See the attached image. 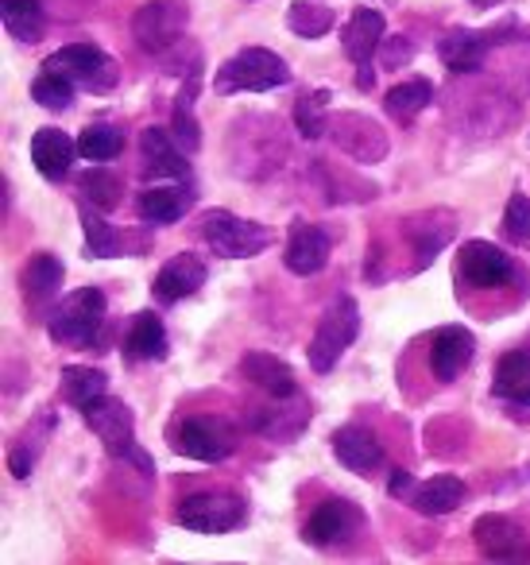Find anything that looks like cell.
<instances>
[{"label": "cell", "mask_w": 530, "mask_h": 565, "mask_svg": "<svg viewBox=\"0 0 530 565\" xmlns=\"http://www.w3.org/2000/svg\"><path fill=\"white\" fill-rule=\"evenodd\" d=\"M290 82V66L283 55L267 47H244L233 58L218 66L213 74V89L218 94H267V89H279Z\"/></svg>", "instance_id": "1"}, {"label": "cell", "mask_w": 530, "mask_h": 565, "mask_svg": "<svg viewBox=\"0 0 530 565\" xmlns=\"http://www.w3.org/2000/svg\"><path fill=\"white\" fill-rule=\"evenodd\" d=\"M198 236L210 244V252H218L221 259H252L272 244V228L259 221L236 217L229 210H210L198 221Z\"/></svg>", "instance_id": "2"}, {"label": "cell", "mask_w": 530, "mask_h": 565, "mask_svg": "<svg viewBox=\"0 0 530 565\" xmlns=\"http://www.w3.org/2000/svg\"><path fill=\"white\" fill-rule=\"evenodd\" d=\"M82 418H86V426L97 434V438L105 441V449H109L113 457H125V461H132L140 472H156V461H151L148 454H144L140 446H136V430H132V411L125 407L120 399H109V395H102V399H94L86 411H82Z\"/></svg>", "instance_id": "3"}, {"label": "cell", "mask_w": 530, "mask_h": 565, "mask_svg": "<svg viewBox=\"0 0 530 565\" xmlns=\"http://www.w3.org/2000/svg\"><path fill=\"white\" fill-rule=\"evenodd\" d=\"M43 71L66 74L78 89H89V94H109L120 82V66L113 55H105L94 43H66L55 55L43 63Z\"/></svg>", "instance_id": "4"}, {"label": "cell", "mask_w": 530, "mask_h": 565, "mask_svg": "<svg viewBox=\"0 0 530 565\" xmlns=\"http://www.w3.org/2000/svg\"><path fill=\"white\" fill-rule=\"evenodd\" d=\"M357 333H360L357 302L337 299L333 307L321 315L318 330H314V338H310V349H306V361H310V369L321 372V376H326V372H333L337 361L344 356V349L357 341Z\"/></svg>", "instance_id": "5"}, {"label": "cell", "mask_w": 530, "mask_h": 565, "mask_svg": "<svg viewBox=\"0 0 530 565\" xmlns=\"http://www.w3.org/2000/svg\"><path fill=\"white\" fill-rule=\"evenodd\" d=\"M102 326H105V295L97 287H82V291L66 295L59 302L47 330L63 345H97Z\"/></svg>", "instance_id": "6"}, {"label": "cell", "mask_w": 530, "mask_h": 565, "mask_svg": "<svg viewBox=\"0 0 530 565\" xmlns=\"http://www.w3.org/2000/svg\"><path fill=\"white\" fill-rule=\"evenodd\" d=\"M174 519L198 534H229L244 523V500L229 492H194L179 503Z\"/></svg>", "instance_id": "7"}, {"label": "cell", "mask_w": 530, "mask_h": 565, "mask_svg": "<svg viewBox=\"0 0 530 565\" xmlns=\"http://www.w3.org/2000/svg\"><path fill=\"white\" fill-rule=\"evenodd\" d=\"M383 43V12L375 9H357L349 17V24L341 28V51L352 66H357V89H372L375 86V71L372 58Z\"/></svg>", "instance_id": "8"}, {"label": "cell", "mask_w": 530, "mask_h": 565, "mask_svg": "<svg viewBox=\"0 0 530 565\" xmlns=\"http://www.w3.org/2000/svg\"><path fill=\"white\" fill-rule=\"evenodd\" d=\"M187 32V12L171 0H151V4H140L132 17V40L140 43L151 55H163Z\"/></svg>", "instance_id": "9"}, {"label": "cell", "mask_w": 530, "mask_h": 565, "mask_svg": "<svg viewBox=\"0 0 530 565\" xmlns=\"http://www.w3.org/2000/svg\"><path fill=\"white\" fill-rule=\"evenodd\" d=\"M457 267H460V279L480 287V291H496V287H504V282L515 279V259L491 241L460 244Z\"/></svg>", "instance_id": "10"}, {"label": "cell", "mask_w": 530, "mask_h": 565, "mask_svg": "<svg viewBox=\"0 0 530 565\" xmlns=\"http://www.w3.org/2000/svg\"><path fill=\"white\" fill-rule=\"evenodd\" d=\"M473 539L488 562H530V542L515 519L488 511L473 523Z\"/></svg>", "instance_id": "11"}, {"label": "cell", "mask_w": 530, "mask_h": 565, "mask_svg": "<svg viewBox=\"0 0 530 565\" xmlns=\"http://www.w3.org/2000/svg\"><path fill=\"white\" fill-rule=\"evenodd\" d=\"M360 526H364V515H360L357 503L333 495V500H321L310 511V519H306V542L310 546H337V542H349Z\"/></svg>", "instance_id": "12"}, {"label": "cell", "mask_w": 530, "mask_h": 565, "mask_svg": "<svg viewBox=\"0 0 530 565\" xmlns=\"http://www.w3.org/2000/svg\"><path fill=\"white\" fill-rule=\"evenodd\" d=\"M205 275H210V267H205L202 256H194V252H179V256H171L163 267H159L151 291H156V299L163 302V307H174V302H182L194 291H202Z\"/></svg>", "instance_id": "13"}, {"label": "cell", "mask_w": 530, "mask_h": 565, "mask_svg": "<svg viewBox=\"0 0 530 565\" xmlns=\"http://www.w3.org/2000/svg\"><path fill=\"white\" fill-rule=\"evenodd\" d=\"M174 449L194 457V461L218 465L233 454V438H229L225 426L213 423V418H182V423L174 426Z\"/></svg>", "instance_id": "14"}, {"label": "cell", "mask_w": 530, "mask_h": 565, "mask_svg": "<svg viewBox=\"0 0 530 565\" xmlns=\"http://www.w3.org/2000/svg\"><path fill=\"white\" fill-rule=\"evenodd\" d=\"M140 156H144V174H151V179H171V182L190 179L187 151H182V143L167 128H144Z\"/></svg>", "instance_id": "15"}, {"label": "cell", "mask_w": 530, "mask_h": 565, "mask_svg": "<svg viewBox=\"0 0 530 565\" xmlns=\"http://www.w3.org/2000/svg\"><path fill=\"white\" fill-rule=\"evenodd\" d=\"M476 356V338L465 326H442L430 341V369L442 384H453L460 372L473 364Z\"/></svg>", "instance_id": "16"}, {"label": "cell", "mask_w": 530, "mask_h": 565, "mask_svg": "<svg viewBox=\"0 0 530 565\" xmlns=\"http://www.w3.org/2000/svg\"><path fill=\"white\" fill-rule=\"evenodd\" d=\"M329 259V233L321 225L298 217L287 233V252H283V264L295 275H318Z\"/></svg>", "instance_id": "17"}, {"label": "cell", "mask_w": 530, "mask_h": 565, "mask_svg": "<svg viewBox=\"0 0 530 565\" xmlns=\"http://www.w3.org/2000/svg\"><path fill=\"white\" fill-rule=\"evenodd\" d=\"M491 35L473 32V28H453L437 40V58L445 63V71L453 74H476L488 58Z\"/></svg>", "instance_id": "18"}, {"label": "cell", "mask_w": 530, "mask_h": 565, "mask_svg": "<svg viewBox=\"0 0 530 565\" xmlns=\"http://www.w3.org/2000/svg\"><path fill=\"white\" fill-rule=\"evenodd\" d=\"M74 156H78V140H71L63 128H40L32 136V163L43 179L63 182L74 167Z\"/></svg>", "instance_id": "19"}, {"label": "cell", "mask_w": 530, "mask_h": 565, "mask_svg": "<svg viewBox=\"0 0 530 565\" xmlns=\"http://www.w3.org/2000/svg\"><path fill=\"white\" fill-rule=\"evenodd\" d=\"M333 454H337V461L344 465V469H352V472H372V469H380L383 465V446H380V438H375L368 426H360V423H349V426H341V430L333 434Z\"/></svg>", "instance_id": "20"}, {"label": "cell", "mask_w": 530, "mask_h": 565, "mask_svg": "<svg viewBox=\"0 0 530 565\" xmlns=\"http://www.w3.org/2000/svg\"><path fill=\"white\" fill-rule=\"evenodd\" d=\"M241 376L248 380V384H256L264 395H272V399H295L298 395L295 372L272 353H248L241 361Z\"/></svg>", "instance_id": "21"}, {"label": "cell", "mask_w": 530, "mask_h": 565, "mask_svg": "<svg viewBox=\"0 0 530 565\" xmlns=\"http://www.w3.org/2000/svg\"><path fill=\"white\" fill-rule=\"evenodd\" d=\"M453 228H457V217H453V213L426 210V213L406 217V241L414 244V256H418L422 264H430V259L442 252V244H449Z\"/></svg>", "instance_id": "22"}, {"label": "cell", "mask_w": 530, "mask_h": 565, "mask_svg": "<svg viewBox=\"0 0 530 565\" xmlns=\"http://www.w3.org/2000/svg\"><path fill=\"white\" fill-rule=\"evenodd\" d=\"M136 210L151 225H174L194 210V190L190 186H151L136 198Z\"/></svg>", "instance_id": "23"}, {"label": "cell", "mask_w": 530, "mask_h": 565, "mask_svg": "<svg viewBox=\"0 0 530 565\" xmlns=\"http://www.w3.org/2000/svg\"><path fill=\"white\" fill-rule=\"evenodd\" d=\"M78 221H82V233H86V252L94 259H113L120 252H132V241H125V233L113 228L102 217V210L94 202H86V198L78 202Z\"/></svg>", "instance_id": "24"}, {"label": "cell", "mask_w": 530, "mask_h": 565, "mask_svg": "<svg viewBox=\"0 0 530 565\" xmlns=\"http://www.w3.org/2000/svg\"><path fill=\"white\" fill-rule=\"evenodd\" d=\"M198 74L202 71L190 66L187 82H182L179 97H174V113H171V132H174V140L182 143L187 156H194V151L202 148V128H198V120H194V97H198V89H202V78H198Z\"/></svg>", "instance_id": "25"}, {"label": "cell", "mask_w": 530, "mask_h": 565, "mask_svg": "<svg viewBox=\"0 0 530 565\" xmlns=\"http://www.w3.org/2000/svg\"><path fill=\"white\" fill-rule=\"evenodd\" d=\"M468 495L465 480L453 477V472H442V477H430L418 492L411 495V508L418 515H449L453 508H460V500Z\"/></svg>", "instance_id": "26"}, {"label": "cell", "mask_w": 530, "mask_h": 565, "mask_svg": "<svg viewBox=\"0 0 530 565\" xmlns=\"http://www.w3.org/2000/svg\"><path fill=\"white\" fill-rule=\"evenodd\" d=\"M125 356L128 361H163L167 356V330L159 322V315H136L132 326H128L125 338Z\"/></svg>", "instance_id": "27"}, {"label": "cell", "mask_w": 530, "mask_h": 565, "mask_svg": "<svg viewBox=\"0 0 530 565\" xmlns=\"http://www.w3.org/2000/svg\"><path fill=\"white\" fill-rule=\"evenodd\" d=\"M66 279V264L55 256V252H35L32 259H28L24 275H20V282H24V291L32 295L35 302H47L59 295V287H63Z\"/></svg>", "instance_id": "28"}, {"label": "cell", "mask_w": 530, "mask_h": 565, "mask_svg": "<svg viewBox=\"0 0 530 565\" xmlns=\"http://www.w3.org/2000/svg\"><path fill=\"white\" fill-rule=\"evenodd\" d=\"M491 392L499 399H511L530 407V353H507L496 364V376H491Z\"/></svg>", "instance_id": "29"}, {"label": "cell", "mask_w": 530, "mask_h": 565, "mask_svg": "<svg viewBox=\"0 0 530 565\" xmlns=\"http://www.w3.org/2000/svg\"><path fill=\"white\" fill-rule=\"evenodd\" d=\"M105 387H109V376L102 369H89V364H66L63 369V399L71 407L86 411L94 399H102Z\"/></svg>", "instance_id": "30"}, {"label": "cell", "mask_w": 530, "mask_h": 565, "mask_svg": "<svg viewBox=\"0 0 530 565\" xmlns=\"http://www.w3.org/2000/svg\"><path fill=\"white\" fill-rule=\"evenodd\" d=\"M0 17L12 40L35 43L43 35V4L40 0H0Z\"/></svg>", "instance_id": "31"}, {"label": "cell", "mask_w": 530, "mask_h": 565, "mask_svg": "<svg viewBox=\"0 0 530 565\" xmlns=\"http://www.w3.org/2000/svg\"><path fill=\"white\" fill-rule=\"evenodd\" d=\"M434 102V86L426 78H411V82H399L395 89H388L383 105L395 120H414L426 105Z\"/></svg>", "instance_id": "32"}, {"label": "cell", "mask_w": 530, "mask_h": 565, "mask_svg": "<svg viewBox=\"0 0 530 565\" xmlns=\"http://www.w3.org/2000/svg\"><path fill=\"white\" fill-rule=\"evenodd\" d=\"M125 151V132L117 125H89L78 136V156L89 163H109Z\"/></svg>", "instance_id": "33"}, {"label": "cell", "mask_w": 530, "mask_h": 565, "mask_svg": "<svg viewBox=\"0 0 530 565\" xmlns=\"http://www.w3.org/2000/svg\"><path fill=\"white\" fill-rule=\"evenodd\" d=\"M329 89H314V94H303L295 102V128L303 140H321L329 132Z\"/></svg>", "instance_id": "34"}, {"label": "cell", "mask_w": 530, "mask_h": 565, "mask_svg": "<svg viewBox=\"0 0 530 565\" xmlns=\"http://www.w3.org/2000/svg\"><path fill=\"white\" fill-rule=\"evenodd\" d=\"M287 28L303 40H321V35L333 28V12L321 9V4H310V0H295L287 9Z\"/></svg>", "instance_id": "35"}, {"label": "cell", "mask_w": 530, "mask_h": 565, "mask_svg": "<svg viewBox=\"0 0 530 565\" xmlns=\"http://www.w3.org/2000/svg\"><path fill=\"white\" fill-rule=\"evenodd\" d=\"M74 94H78V86L55 71H40V78L32 82V102L43 105V109H71Z\"/></svg>", "instance_id": "36"}, {"label": "cell", "mask_w": 530, "mask_h": 565, "mask_svg": "<svg viewBox=\"0 0 530 565\" xmlns=\"http://www.w3.org/2000/svg\"><path fill=\"white\" fill-rule=\"evenodd\" d=\"M120 179L109 171H102V167H94V171H86V179H82V198L86 202H94L97 210H113V205L120 202Z\"/></svg>", "instance_id": "37"}, {"label": "cell", "mask_w": 530, "mask_h": 565, "mask_svg": "<svg viewBox=\"0 0 530 565\" xmlns=\"http://www.w3.org/2000/svg\"><path fill=\"white\" fill-rule=\"evenodd\" d=\"M504 236H507V241H515V244H522V248L530 244V194H522V190H515V194L507 198Z\"/></svg>", "instance_id": "38"}, {"label": "cell", "mask_w": 530, "mask_h": 565, "mask_svg": "<svg viewBox=\"0 0 530 565\" xmlns=\"http://www.w3.org/2000/svg\"><path fill=\"white\" fill-rule=\"evenodd\" d=\"M411 488H414V477H411V472H406V469H395V472H391V480H388V492H391V495H399V500H403V495H414Z\"/></svg>", "instance_id": "39"}, {"label": "cell", "mask_w": 530, "mask_h": 565, "mask_svg": "<svg viewBox=\"0 0 530 565\" xmlns=\"http://www.w3.org/2000/svg\"><path fill=\"white\" fill-rule=\"evenodd\" d=\"M473 4H476V9H496L499 0H473Z\"/></svg>", "instance_id": "40"}]
</instances>
